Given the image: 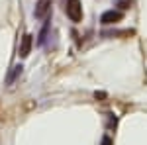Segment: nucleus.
Segmentation results:
<instances>
[{
  "instance_id": "nucleus-4",
  "label": "nucleus",
  "mask_w": 147,
  "mask_h": 145,
  "mask_svg": "<svg viewBox=\"0 0 147 145\" xmlns=\"http://www.w3.org/2000/svg\"><path fill=\"white\" fill-rule=\"evenodd\" d=\"M32 35L30 34H26L22 37V45H20V57H28L30 55V51H32Z\"/></svg>"
},
{
  "instance_id": "nucleus-1",
  "label": "nucleus",
  "mask_w": 147,
  "mask_h": 145,
  "mask_svg": "<svg viewBox=\"0 0 147 145\" xmlns=\"http://www.w3.org/2000/svg\"><path fill=\"white\" fill-rule=\"evenodd\" d=\"M65 12L71 18V22L79 24L82 20V6H80V0H67V6H65Z\"/></svg>"
},
{
  "instance_id": "nucleus-2",
  "label": "nucleus",
  "mask_w": 147,
  "mask_h": 145,
  "mask_svg": "<svg viewBox=\"0 0 147 145\" xmlns=\"http://www.w3.org/2000/svg\"><path fill=\"white\" fill-rule=\"evenodd\" d=\"M51 2H53V0H39V2H37L35 12H34L37 20H43V18L47 16V12H49V8H51Z\"/></svg>"
},
{
  "instance_id": "nucleus-5",
  "label": "nucleus",
  "mask_w": 147,
  "mask_h": 145,
  "mask_svg": "<svg viewBox=\"0 0 147 145\" xmlns=\"http://www.w3.org/2000/svg\"><path fill=\"white\" fill-rule=\"evenodd\" d=\"M102 145H112V141H110L108 137H104V141H102Z\"/></svg>"
},
{
  "instance_id": "nucleus-3",
  "label": "nucleus",
  "mask_w": 147,
  "mask_h": 145,
  "mask_svg": "<svg viewBox=\"0 0 147 145\" xmlns=\"http://www.w3.org/2000/svg\"><path fill=\"white\" fill-rule=\"evenodd\" d=\"M120 20H122V12H114V10L104 12L102 18H100V22L104 24V26H108V24H116V22H120Z\"/></svg>"
}]
</instances>
